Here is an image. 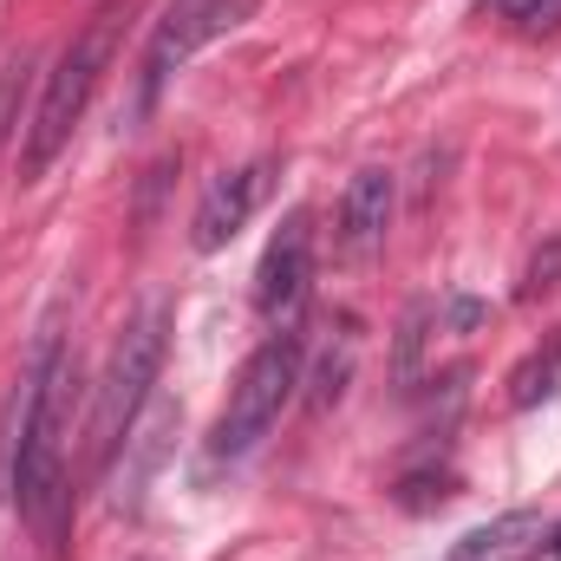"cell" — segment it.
Instances as JSON below:
<instances>
[{"mask_svg":"<svg viewBox=\"0 0 561 561\" xmlns=\"http://www.w3.org/2000/svg\"><path fill=\"white\" fill-rule=\"evenodd\" d=\"M300 353H307V346H300L294 327L268 333V340L249 353V366H242L236 386H229L222 419L209 431V450H216V457H249V450L275 431V419L287 412V399H294V386H300Z\"/></svg>","mask_w":561,"mask_h":561,"instance_id":"obj_3","label":"cell"},{"mask_svg":"<svg viewBox=\"0 0 561 561\" xmlns=\"http://www.w3.org/2000/svg\"><path fill=\"white\" fill-rule=\"evenodd\" d=\"M549 549H556V556H561V523H556V542H549Z\"/></svg>","mask_w":561,"mask_h":561,"instance_id":"obj_12","label":"cell"},{"mask_svg":"<svg viewBox=\"0 0 561 561\" xmlns=\"http://www.w3.org/2000/svg\"><path fill=\"white\" fill-rule=\"evenodd\" d=\"M72 359L59 353V327L46 320L33 359H26V379H20V399L7 412V490L20 503V516L39 529L46 549H66V510H72V490H66V419H72Z\"/></svg>","mask_w":561,"mask_h":561,"instance_id":"obj_1","label":"cell"},{"mask_svg":"<svg viewBox=\"0 0 561 561\" xmlns=\"http://www.w3.org/2000/svg\"><path fill=\"white\" fill-rule=\"evenodd\" d=\"M556 373H561V346H549V359H529V366H516V379H510V405H542L549 392H556Z\"/></svg>","mask_w":561,"mask_h":561,"instance_id":"obj_10","label":"cell"},{"mask_svg":"<svg viewBox=\"0 0 561 561\" xmlns=\"http://www.w3.org/2000/svg\"><path fill=\"white\" fill-rule=\"evenodd\" d=\"M112 39H118V13H99L85 33H72V46L59 53V66L46 72V92H39V112L26 125V144H20V176H46L53 157L66 150L72 125L85 118L92 92H99V72L112 66Z\"/></svg>","mask_w":561,"mask_h":561,"instance_id":"obj_2","label":"cell"},{"mask_svg":"<svg viewBox=\"0 0 561 561\" xmlns=\"http://www.w3.org/2000/svg\"><path fill=\"white\" fill-rule=\"evenodd\" d=\"M249 13H255V0H183V7H170V20L150 33V53H144L138 105H150V99L163 92V79H170V72H176L190 53H203L209 39L236 33Z\"/></svg>","mask_w":561,"mask_h":561,"instance_id":"obj_5","label":"cell"},{"mask_svg":"<svg viewBox=\"0 0 561 561\" xmlns=\"http://www.w3.org/2000/svg\"><path fill=\"white\" fill-rule=\"evenodd\" d=\"M490 7L523 33H556L561 26V0H490Z\"/></svg>","mask_w":561,"mask_h":561,"instance_id":"obj_11","label":"cell"},{"mask_svg":"<svg viewBox=\"0 0 561 561\" xmlns=\"http://www.w3.org/2000/svg\"><path fill=\"white\" fill-rule=\"evenodd\" d=\"M457 561H463V556H457Z\"/></svg>","mask_w":561,"mask_h":561,"instance_id":"obj_13","label":"cell"},{"mask_svg":"<svg viewBox=\"0 0 561 561\" xmlns=\"http://www.w3.org/2000/svg\"><path fill=\"white\" fill-rule=\"evenodd\" d=\"M307 275H313V222H307V209H294L275 229V242L262 249V268H255V307H262V320L280 327L300 307Z\"/></svg>","mask_w":561,"mask_h":561,"instance_id":"obj_6","label":"cell"},{"mask_svg":"<svg viewBox=\"0 0 561 561\" xmlns=\"http://www.w3.org/2000/svg\"><path fill=\"white\" fill-rule=\"evenodd\" d=\"M268 176H275V163L262 157V163H242V170H229V176H216L209 190H203V203H196V222H190V242L203 249V255H216V249H229L242 229H249V216H255V203L268 196Z\"/></svg>","mask_w":561,"mask_h":561,"instance_id":"obj_7","label":"cell"},{"mask_svg":"<svg viewBox=\"0 0 561 561\" xmlns=\"http://www.w3.org/2000/svg\"><path fill=\"white\" fill-rule=\"evenodd\" d=\"M516 536H536V516H503V523H490V529H470V536H463V561L510 556V549H523Z\"/></svg>","mask_w":561,"mask_h":561,"instance_id":"obj_9","label":"cell"},{"mask_svg":"<svg viewBox=\"0 0 561 561\" xmlns=\"http://www.w3.org/2000/svg\"><path fill=\"white\" fill-rule=\"evenodd\" d=\"M386 222H392V170H359L340 196V249L373 255L386 242Z\"/></svg>","mask_w":561,"mask_h":561,"instance_id":"obj_8","label":"cell"},{"mask_svg":"<svg viewBox=\"0 0 561 561\" xmlns=\"http://www.w3.org/2000/svg\"><path fill=\"white\" fill-rule=\"evenodd\" d=\"M163 340H170V307L144 300V313L118 333V346L105 359V386H99V412H92V457L99 463H112L118 444L131 437L144 399L157 386V366H163Z\"/></svg>","mask_w":561,"mask_h":561,"instance_id":"obj_4","label":"cell"}]
</instances>
